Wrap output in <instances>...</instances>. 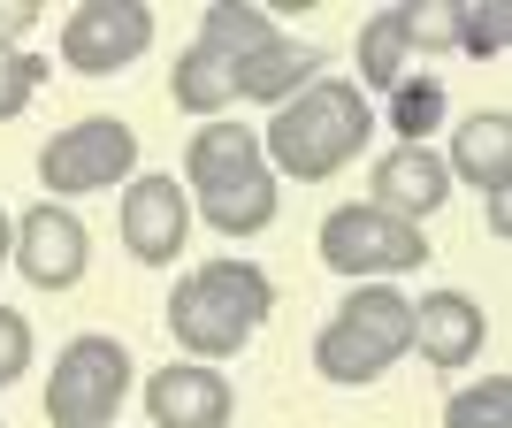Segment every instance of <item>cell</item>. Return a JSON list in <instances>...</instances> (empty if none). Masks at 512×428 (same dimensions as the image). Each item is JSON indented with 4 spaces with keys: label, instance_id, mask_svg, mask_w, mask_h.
Returning <instances> with one entry per match:
<instances>
[{
    "label": "cell",
    "instance_id": "obj_1",
    "mask_svg": "<svg viewBox=\"0 0 512 428\" xmlns=\"http://www.w3.org/2000/svg\"><path fill=\"white\" fill-rule=\"evenodd\" d=\"M375 138V107L352 77H314L299 100L276 107V123L260 130V161L268 176H299V184H321L337 176L344 161H360V146Z\"/></svg>",
    "mask_w": 512,
    "mask_h": 428
},
{
    "label": "cell",
    "instance_id": "obj_2",
    "mask_svg": "<svg viewBox=\"0 0 512 428\" xmlns=\"http://www.w3.org/2000/svg\"><path fill=\"white\" fill-rule=\"evenodd\" d=\"M276 314V283L260 276L253 260H207L192 276H176L169 291V337L192 352V360H230L260 337V321Z\"/></svg>",
    "mask_w": 512,
    "mask_h": 428
},
{
    "label": "cell",
    "instance_id": "obj_3",
    "mask_svg": "<svg viewBox=\"0 0 512 428\" xmlns=\"http://www.w3.org/2000/svg\"><path fill=\"white\" fill-rule=\"evenodd\" d=\"M130 352L115 337H69L46 375V421L54 428H115L130 398Z\"/></svg>",
    "mask_w": 512,
    "mask_h": 428
},
{
    "label": "cell",
    "instance_id": "obj_4",
    "mask_svg": "<svg viewBox=\"0 0 512 428\" xmlns=\"http://www.w3.org/2000/svg\"><path fill=\"white\" fill-rule=\"evenodd\" d=\"M321 260L337 268V276H406V268H421L428 260V237H421V222H398V214H383V207H367V199H352V207H329L321 214Z\"/></svg>",
    "mask_w": 512,
    "mask_h": 428
},
{
    "label": "cell",
    "instance_id": "obj_5",
    "mask_svg": "<svg viewBox=\"0 0 512 428\" xmlns=\"http://www.w3.org/2000/svg\"><path fill=\"white\" fill-rule=\"evenodd\" d=\"M130 169H138V130H130L123 115H85V123L54 130L46 153H39V184H46V192H62V199L115 192Z\"/></svg>",
    "mask_w": 512,
    "mask_h": 428
},
{
    "label": "cell",
    "instance_id": "obj_6",
    "mask_svg": "<svg viewBox=\"0 0 512 428\" xmlns=\"http://www.w3.org/2000/svg\"><path fill=\"white\" fill-rule=\"evenodd\" d=\"M153 46V8L146 0H85L62 23V62L85 77H115Z\"/></svg>",
    "mask_w": 512,
    "mask_h": 428
},
{
    "label": "cell",
    "instance_id": "obj_7",
    "mask_svg": "<svg viewBox=\"0 0 512 428\" xmlns=\"http://www.w3.org/2000/svg\"><path fill=\"white\" fill-rule=\"evenodd\" d=\"M8 260H16L39 291H69V283L85 276V260H92V237L62 199H39V207L16 214V253Z\"/></svg>",
    "mask_w": 512,
    "mask_h": 428
},
{
    "label": "cell",
    "instance_id": "obj_8",
    "mask_svg": "<svg viewBox=\"0 0 512 428\" xmlns=\"http://www.w3.org/2000/svg\"><path fill=\"white\" fill-rule=\"evenodd\" d=\"M184 237H192V192H184L176 176H130V192H123V245H130V260L169 268V260L184 253Z\"/></svg>",
    "mask_w": 512,
    "mask_h": 428
},
{
    "label": "cell",
    "instance_id": "obj_9",
    "mask_svg": "<svg viewBox=\"0 0 512 428\" xmlns=\"http://www.w3.org/2000/svg\"><path fill=\"white\" fill-rule=\"evenodd\" d=\"M146 413L153 428H230L237 390L207 360H169L161 375H146Z\"/></svg>",
    "mask_w": 512,
    "mask_h": 428
},
{
    "label": "cell",
    "instance_id": "obj_10",
    "mask_svg": "<svg viewBox=\"0 0 512 428\" xmlns=\"http://www.w3.org/2000/svg\"><path fill=\"white\" fill-rule=\"evenodd\" d=\"M367 207L398 214V222H428V214L451 199V169L436 146H390L383 161H375V176H367Z\"/></svg>",
    "mask_w": 512,
    "mask_h": 428
},
{
    "label": "cell",
    "instance_id": "obj_11",
    "mask_svg": "<svg viewBox=\"0 0 512 428\" xmlns=\"http://www.w3.org/2000/svg\"><path fill=\"white\" fill-rule=\"evenodd\" d=\"M482 337H490L482 299H467V291H428V299H413V352H421L428 367L482 360Z\"/></svg>",
    "mask_w": 512,
    "mask_h": 428
},
{
    "label": "cell",
    "instance_id": "obj_12",
    "mask_svg": "<svg viewBox=\"0 0 512 428\" xmlns=\"http://www.w3.org/2000/svg\"><path fill=\"white\" fill-rule=\"evenodd\" d=\"M451 176H467L474 192H512V115L505 107H482V115H467V123L451 130V153H444Z\"/></svg>",
    "mask_w": 512,
    "mask_h": 428
},
{
    "label": "cell",
    "instance_id": "obj_13",
    "mask_svg": "<svg viewBox=\"0 0 512 428\" xmlns=\"http://www.w3.org/2000/svg\"><path fill=\"white\" fill-rule=\"evenodd\" d=\"M169 100L184 107V115H199V123H222V107H237V62L192 39L169 69Z\"/></svg>",
    "mask_w": 512,
    "mask_h": 428
},
{
    "label": "cell",
    "instance_id": "obj_14",
    "mask_svg": "<svg viewBox=\"0 0 512 428\" xmlns=\"http://www.w3.org/2000/svg\"><path fill=\"white\" fill-rule=\"evenodd\" d=\"M276 207H283V192H276V176H268V161L230 176V184H214V192H199V214H207L222 237H260L276 222Z\"/></svg>",
    "mask_w": 512,
    "mask_h": 428
},
{
    "label": "cell",
    "instance_id": "obj_15",
    "mask_svg": "<svg viewBox=\"0 0 512 428\" xmlns=\"http://www.w3.org/2000/svg\"><path fill=\"white\" fill-rule=\"evenodd\" d=\"M314 69H321L314 46L276 39V46H260V54H245V62H237V100H268V107H283V100H299V92L314 85Z\"/></svg>",
    "mask_w": 512,
    "mask_h": 428
},
{
    "label": "cell",
    "instance_id": "obj_16",
    "mask_svg": "<svg viewBox=\"0 0 512 428\" xmlns=\"http://www.w3.org/2000/svg\"><path fill=\"white\" fill-rule=\"evenodd\" d=\"M245 169H260V130H237V123L192 130V146H184V192H214V184H230Z\"/></svg>",
    "mask_w": 512,
    "mask_h": 428
},
{
    "label": "cell",
    "instance_id": "obj_17",
    "mask_svg": "<svg viewBox=\"0 0 512 428\" xmlns=\"http://www.w3.org/2000/svg\"><path fill=\"white\" fill-rule=\"evenodd\" d=\"M314 367L329 375V383H375V375H390L398 367V352L390 344H375L367 329H352V321H321V337H314Z\"/></svg>",
    "mask_w": 512,
    "mask_h": 428
},
{
    "label": "cell",
    "instance_id": "obj_18",
    "mask_svg": "<svg viewBox=\"0 0 512 428\" xmlns=\"http://www.w3.org/2000/svg\"><path fill=\"white\" fill-rule=\"evenodd\" d=\"M199 46L245 62V54H260V46H276V8H268V0H207V16H199Z\"/></svg>",
    "mask_w": 512,
    "mask_h": 428
},
{
    "label": "cell",
    "instance_id": "obj_19",
    "mask_svg": "<svg viewBox=\"0 0 512 428\" xmlns=\"http://www.w3.org/2000/svg\"><path fill=\"white\" fill-rule=\"evenodd\" d=\"M337 314L352 321V329H367L375 344H390L398 360L413 352V299H406V291H390V283H360V291H352Z\"/></svg>",
    "mask_w": 512,
    "mask_h": 428
},
{
    "label": "cell",
    "instance_id": "obj_20",
    "mask_svg": "<svg viewBox=\"0 0 512 428\" xmlns=\"http://www.w3.org/2000/svg\"><path fill=\"white\" fill-rule=\"evenodd\" d=\"M398 77H413V46H406V16L383 8L360 23V92H390Z\"/></svg>",
    "mask_w": 512,
    "mask_h": 428
},
{
    "label": "cell",
    "instance_id": "obj_21",
    "mask_svg": "<svg viewBox=\"0 0 512 428\" xmlns=\"http://www.w3.org/2000/svg\"><path fill=\"white\" fill-rule=\"evenodd\" d=\"M505 46H512V8L505 0H451V54L490 62Z\"/></svg>",
    "mask_w": 512,
    "mask_h": 428
},
{
    "label": "cell",
    "instance_id": "obj_22",
    "mask_svg": "<svg viewBox=\"0 0 512 428\" xmlns=\"http://www.w3.org/2000/svg\"><path fill=\"white\" fill-rule=\"evenodd\" d=\"M436 123H444V77H398L390 85V130H398V146H428Z\"/></svg>",
    "mask_w": 512,
    "mask_h": 428
},
{
    "label": "cell",
    "instance_id": "obj_23",
    "mask_svg": "<svg viewBox=\"0 0 512 428\" xmlns=\"http://www.w3.org/2000/svg\"><path fill=\"white\" fill-rule=\"evenodd\" d=\"M444 428H512V383L505 375H482V383L451 390L444 398Z\"/></svg>",
    "mask_w": 512,
    "mask_h": 428
},
{
    "label": "cell",
    "instance_id": "obj_24",
    "mask_svg": "<svg viewBox=\"0 0 512 428\" xmlns=\"http://www.w3.org/2000/svg\"><path fill=\"white\" fill-rule=\"evenodd\" d=\"M398 16H406V46L451 54V0H398Z\"/></svg>",
    "mask_w": 512,
    "mask_h": 428
},
{
    "label": "cell",
    "instance_id": "obj_25",
    "mask_svg": "<svg viewBox=\"0 0 512 428\" xmlns=\"http://www.w3.org/2000/svg\"><path fill=\"white\" fill-rule=\"evenodd\" d=\"M39 77H46V62L39 54H0V123H8V115H23V107H31V92H39Z\"/></svg>",
    "mask_w": 512,
    "mask_h": 428
},
{
    "label": "cell",
    "instance_id": "obj_26",
    "mask_svg": "<svg viewBox=\"0 0 512 428\" xmlns=\"http://www.w3.org/2000/svg\"><path fill=\"white\" fill-rule=\"evenodd\" d=\"M31 352H39V337H31V321H23L16 306H0V390L31 375Z\"/></svg>",
    "mask_w": 512,
    "mask_h": 428
},
{
    "label": "cell",
    "instance_id": "obj_27",
    "mask_svg": "<svg viewBox=\"0 0 512 428\" xmlns=\"http://www.w3.org/2000/svg\"><path fill=\"white\" fill-rule=\"evenodd\" d=\"M31 23H39V0H0V54H16L31 39Z\"/></svg>",
    "mask_w": 512,
    "mask_h": 428
},
{
    "label": "cell",
    "instance_id": "obj_28",
    "mask_svg": "<svg viewBox=\"0 0 512 428\" xmlns=\"http://www.w3.org/2000/svg\"><path fill=\"white\" fill-rule=\"evenodd\" d=\"M490 230H497V237L512 230V199H505V192H490Z\"/></svg>",
    "mask_w": 512,
    "mask_h": 428
},
{
    "label": "cell",
    "instance_id": "obj_29",
    "mask_svg": "<svg viewBox=\"0 0 512 428\" xmlns=\"http://www.w3.org/2000/svg\"><path fill=\"white\" fill-rule=\"evenodd\" d=\"M8 253H16V222L0 214V268H8Z\"/></svg>",
    "mask_w": 512,
    "mask_h": 428
},
{
    "label": "cell",
    "instance_id": "obj_30",
    "mask_svg": "<svg viewBox=\"0 0 512 428\" xmlns=\"http://www.w3.org/2000/svg\"><path fill=\"white\" fill-rule=\"evenodd\" d=\"M0 428H8V421H0Z\"/></svg>",
    "mask_w": 512,
    "mask_h": 428
}]
</instances>
